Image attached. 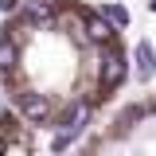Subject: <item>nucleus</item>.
I'll return each instance as SVG.
<instances>
[{
    "label": "nucleus",
    "instance_id": "1",
    "mask_svg": "<svg viewBox=\"0 0 156 156\" xmlns=\"http://www.w3.org/2000/svg\"><path fill=\"white\" fill-rule=\"evenodd\" d=\"M129 78V39L90 0H23L0 20V109L31 133L101 117Z\"/></svg>",
    "mask_w": 156,
    "mask_h": 156
},
{
    "label": "nucleus",
    "instance_id": "2",
    "mask_svg": "<svg viewBox=\"0 0 156 156\" xmlns=\"http://www.w3.org/2000/svg\"><path fill=\"white\" fill-rule=\"evenodd\" d=\"M70 156H156V94L117 105Z\"/></svg>",
    "mask_w": 156,
    "mask_h": 156
},
{
    "label": "nucleus",
    "instance_id": "3",
    "mask_svg": "<svg viewBox=\"0 0 156 156\" xmlns=\"http://www.w3.org/2000/svg\"><path fill=\"white\" fill-rule=\"evenodd\" d=\"M0 156H43L39 136L27 125H20L8 109H0Z\"/></svg>",
    "mask_w": 156,
    "mask_h": 156
}]
</instances>
